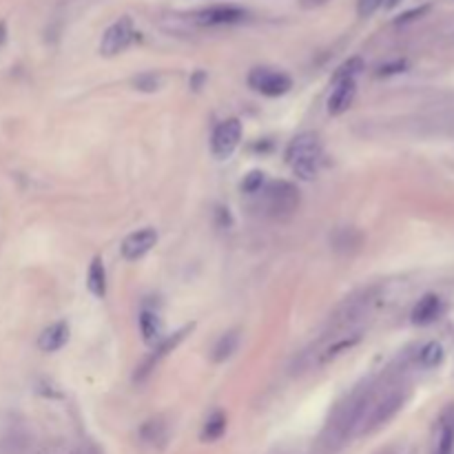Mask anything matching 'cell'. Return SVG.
<instances>
[{"label":"cell","mask_w":454,"mask_h":454,"mask_svg":"<svg viewBox=\"0 0 454 454\" xmlns=\"http://www.w3.org/2000/svg\"><path fill=\"white\" fill-rule=\"evenodd\" d=\"M370 390H372V383L368 381L361 383L337 405V410L333 412L331 421H328L324 430V444L328 448L335 450L342 444H346L353 435H359L363 414H366V408L370 401Z\"/></svg>","instance_id":"1"},{"label":"cell","mask_w":454,"mask_h":454,"mask_svg":"<svg viewBox=\"0 0 454 454\" xmlns=\"http://www.w3.org/2000/svg\"><path fill=\"white\" fill-rule=\"evenodd\" d=\"M224 433H226V417H224V412L215 410L213 414H209L207 424H204V428H202V439L204 441H215V439H220Z\"/></svg>","instance_id":"17"},{"label":"cell","mask_w":454,"mask_h":454,"mask_svg":"<svg viewBox=\"0 0 454 454\" xmlns=\"http://www.w3.org/2000/svg\"><path fill=\"white\" fill-rule=\"evenodd\" d=\"M244 18H246V11L242 7H235V5H215L209 9H202L193 16V20L202 27L235 25V22H240Z\"/></svg>","instance_id":"9"},{"label":"cell","mask_w":454,"mask_h":454,"mask_svg":"<svg viewBox=\"0 0 454 454\" xmlns=\"http://www.w3.org/2000/svg\"><path fill=\"white\" fill-rule=\"evenodd\" d=\"M133 36H135V29H133V20L129 16H122L118 18L113 25L105 31V36H102V42H100V53L102 55H118L122 53L124 49L129 47L133 42Z\"/></svg>","instance_id":"7"},{"label":"cell","mask_w":454,"mask_h":454,"mask_svg":"<svg viewBox=\"0 0 454 454\" xmlns=\"http://www.w3.org/2000/svg\"><path fill=\"white\" fill-rule=\"evenodd\" d=\"M328 0H302V7L304 9H317V7H324Z\"/></svg>","instance_id":"26"},{"label":"cell","mask_w":454,"mask_h":454,"mask_svg":"<svg viewBox=\"0 0 454 454\" xmlns=\"http://www.w3.org/2000/svg\"><path fill=\"white\" fill-rule=\"evenodd\" d=\"M286 162L290 164L293 173L302 180H313L320 173L322 162H324V149L320 135L313 131L299 133L297 138H293L288 149H286Z\"/></svg>","instance_id":"3"},{"label":"cell","mask_w":454,"mask_h":454,"mask_svg":"<svg viewBox=\"0 0 454 454\" xmlns=\"http://www.w3.org/2000/svg\"><path fill=\"white\" fill-rule=\"evenodd\" d=\"M381 5H383V0H357V14H359L361 18H368V16H372L374 11H377Z\"/></svg>","instance_id":"22"},{"label":"cell","mask_w":454,"mask_h":454,"mask_svg":"<svg viewBox=\"0 0 454 454\" xmlns=\"http://www.w3.org/2000/svg\"><path fill=\"white\" fill-rule=\"evenodd\" d=\"M140 333L146 344H160L164 339V322L157 311L142 308L140 313Z\"/></svg>","instance_id":"12"},{"label":"cell","mask_w":454,"mask_h":454,"mask_svg":"<svg viewBox=\"0 0 454 454\" xmlns=\"http://www.w3.org/2000/svg\"><path fill=\"white\" fill-rule=\"evenodd\" d=\"M331 98H328V113L331 116H342L350 109L357 96V78H344V80L333 82Z\"/></svg>","instance_id":"10"},{"label":"cell","mask_w":454,"mask_h":454,"mask_svg":"<svg viewBox=\"0 0 454 454\" xmlns=\"http://www.w3.org/2000/svg\"><path fill=\"white\" fill-rule=\"evenodd\" d=\"M337 251H355V248L361 244V235L357 229H339L335 233V240H333Z\"/></svg>","instance_id":"19"},{"label":"cell","mask_w":454,"mask_h":454,"mask_svg":"<svg viewBox=\"0 0 454 454\" xmlns=\"http://www.w3.org/2000/svg\"><path fill=\"white\" fill-rule=\"evenodd\" d=\"M237 346H240V335H237V331H229V333H224L220 339H218V344H215L213 348V361H226L229 357H233V353L237 350Z\"/></svg>","instance_id":"16"},{"label":"cell","mask_w":454,"mask_h":454,"mask_svg":"<svg viewBox=\"0 0 454 454\" xmlns=\"http://www.w3.org/2000/svg\"><path fill=\"white\" fill-rule=\"evenodd\" d=\"M67 339H69V326L64 322H55L40 333L38 348L42 353H55V350H60L67 344Z\"/></svg>","instance_id":"13"},{"label":"cell","mask_w":454,"mask_h":454,"mask_svg":"<svg viewBox=\"0 0 454 454\" xmlns=\"http://www.w3.org/2000/svg\"><path fill=\"white\" fill-rule=\"evenodd\" d=\"M401 0H383V5H385V9H394L396 5H399Z\"/></svg>","instance_id":"28"},{"label":"cell","mask_w":454,"mask_h":454,"mask_svg":"<svg viewBox=\"0 0 454 454\" xmlns=\"http://www.w3.org/2000/svg\"><path fill=\"white\" fill-rule=\"evenodd\" d=\"M87 288L91 290L94 297H105V293H107V270H105V264H102L100 257H96L89 266Z\"/></svg>","instance_id":"15"},{"label":"cell","mask_w":454,"mask_h":454,"mask_svg":"<svg viewBox=\"0 0 454 454\" xmlns=\"http://www.w3.org/2000/svg\"><path fill=\"white\" fill-rule=\"evenodd\" d=\"M248 87L266 98H279L283 94H288L293 80H290V76L283 71L270 69V67H255V69L248 73Z\"/></svg>","instance_id":"5"},{"label":"cell","mask_w":454,"mask_h":454,"mask_svg":"<svg viewBox=\"0 0 454 454\" xmlns=\"http://www.w3.org/2000/svg\"><path fill=\"white\" fill-rule=\"evenodd\" d=\"M405 69V62H396V64H388V67H383L381 73H394V71H403Z\"/></svg>","instance_id":"27"},{"label":"cell","mask_w":454,"mask_h":454,"mask_svg":"<svg viewBox=\"0 0 454 454\" xmlns=\"http://www.w3.org/2000/svg\"><path fill=\"white\" fill-rule=\"evenodd\" d=\"M168 441V426L164 419L155 417L149 419L142 428H140V444L149 450H162Z\"/></svg>","instance_id":"11"},{"label":"cell","mask_w":454,"mask_h":454,"mask_svg":"<svg viewBox=\"0 0 454 454\" xmlns=\"http://www.w3.org/2000/svg\"><path fill=\"white\" fill-rule=\"evenodd\" d=\"M452 446H454V430L446 428L444 435H441V439H439V446H437L435 454H452Z\"/></svg>","instance_id":"23"},{"label":"cell","mask_w":454,"mask_h":454,"mask_svg":"<svg viewBox=\"0 0 454 454\" xmlns=\"http://www.w3.org/2000/svg\"><path fill=\"white\" fill-rule=\"evenodd\" d=\"M428 11V7H419V9H414V11H408V14H403L401 18H399V22H405V20H412V18H417V16H421V14H426Z\"/></svg>","instance_id":"25"},{"label":"cell","mask_w":454,"mask_h":454,"mask_svg":"<svg viewBox=\"0 0 454 454\" xmlns=\"http://www.w3.org/2000/svg\"><path fill=\"white\" fill-rule=\"evenodd\" d=\"M379 454H403L399 448H388V450H381Z\"/></svg>","instance_id":"29"},{"label":"cell","mask_w":454,"mask_h":454,"mask_svg":"<svg viewBox=\"0 0 454 454\" xmlns=\"http://www.w3.org/2000/svg\"><path fill=\"white\" fill-rule=\"evenodd\" d=\"M259 204H262V211L270 215V218H288L299 207V191L286 180L268 182L259 191Z\"/></svg>","instance_id":"4"},{"label":"cell","mask_w":454,"mask_h":454,"mask_svg":"<svg viewBox=\"0 0 454 454\" xmlns=\"http://www.w3.org/2000/svg\"><path fill=\"white\" fill-rule=\"evenodd\" d=\"M441 361H444V346L439 342L426 344L421 348V353H419V363H421L424 368H437Z\"/></svg>","instance_id":"18"},{"label":"cell","mask_w":454,"mask_h":454,"mask_svg":"<svg viewBox=\"0 0 454 454\" xmlns=\"http://www.w3.org/2000/svg\"><path fill=\"white\" fill-rule=\"evenodd\" d=\"M441 311V302L437 295H426V297H421L417 302V306L412 308V324L417 326H426L430 322H435L437 320V315Z\"/></svg>","instance_id":"14"},{"label":"cell","mask_w":454,"mask_h":454,"mask_svg":"<svg viewBox=\"0 0 454 454\" xmlns=\"http://www.w3.org/2000/svg\"><path fill=\"white\" fill-rule=\"evenodd\" d=\"M157 87H160V78L155 73H144L135 80V89H142V91H155Z\"/></svg>","instance_id":"24"},{"label":"cell","mask_w":454,"mask_h":454,"mask_svg":"<svg viewBox=\"0 0 454 454\" xmlns=\"http://www.w3.org/2000/svg\"><path fill=\"white\" fill-rule=\"evenodd\" d=\"M405 403V390L401 385H374L370 390V401L363 414V421L359 428V435H370L374 430H379L385 426L390 419L401 410V405Z\"/></svg>","instance_id":"2"},{"label":"cell","mask_w":454,"mask_h":454,"mask_svg":"<svg viewBox=\"0 0 454 454\" xmlns=\"http://www.w3.org/2000/svg\"><path fill=\"white\" fill-rule=\"evenodd\" d=\"M155 242H157V231L151 229V226H146V229H140V231H135V233L124 237V242L120 246V253H122L124 259H127V262H138V259H142L146 253L151 251V248L155 246Z\"/></svg>","instance_id":"8"},{"label":"cell","mask_w":454,"mask_h":454,"mask_svg":"<svg viewBox=\"0 0 454 454\" xmlns=\"http://www.w3.org/2000/svg\"><path fill=\"white\" fill-rule=\"evenodd\" d=\"M264 184H266L264 173H262V171H253V173H248L246 180L242 182V189H244L246 193H259V191L264 189Z\"/></svg>","instance_id":"21"},{"label":"cell","mask_w":454,"mask_h":454,"mask_svg":"<svg viewBox=\"0 0 454 454\" xmlns=\"http://www.w3.org/2000/svg\"><path fill=\"white\" fill-rule=\"evenodd\" d=\"M361 69H363L361 58H350V60H346V62L337 69V73H335V78H333V82H335V80H344V78H357V73H359Z\"/></svg>","instance_id":"20"},{"label":"cell","mask_w":454,"mask_h":454,"mask_svg":"<svg viewBox=\"0 0 454 454\" xmlns=\"http://www.w3.org/2000/svg\"><path fill=\"white\" fill-rule=\"evenodd\" d=\"M242 140V122L237 118L222 120L218 127L213 129L211 135V151L218 160H226L231 157L233 151L237 149V144Z\"/></svg>","instance_id":"6"}]
</instances>
